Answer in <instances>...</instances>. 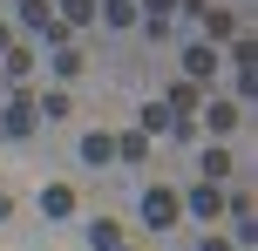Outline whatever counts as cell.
I'll list each match as a JSON object with an SVG mask.
<instances>
[{
  "instance_id": "cell-1",
  "label": "cell",
  "mask_w": 258,
  "mask_h": 251,
  "mask_svg": "<svg viewBox=\"0 0 258 251\" xmlns=\"http://www.w3.org/2000/svg\"><path fill=\"white\" fill-rule=\"evenodd\" d=\"M34 95L27 89H7V102H0V136H14V143H21V136H34Z\"/></svg>"
},
{
  "instance_id": "cell-2",
  "label": "cell",
  "mask_w": 258,
  "mask_h": 251,
  "mask_svg": "<svg viewBox=\"0 0 258 251\" xmlns=\"http://www.w3.org/2000/svg\"><path fill=\"white\" fill-rule=\"evenodd\" d=\"M177 217H183V197L170 184H150V190H143V224H150V231H170Z\"/></svg>"
},
{
  "instance_id": "cell-3",
  "label": "cell",
  "mask_w": 258,
  "mask_h": 251,
  "mask_svg": "<svg viewBox=\"0 0 258 251\" xmlns=\"http://www.w3.org/2000/svg\"><path fill=\"white\" fill-rule=\"evenodd\" d=\"M183 211L204 217V224H218V217H224V184H197L190 197H183Z\"/></svg>"
},
{
  "instance_id": "cell-4",
  "label": "cell",
  "mask_w": 258,
  "mask_h": 251,
  "mask_svg": "<svg viewBox=\"0 0 258 251\" xmlns=\"http://www.w3.org/2000/svg\"><path fill=\"white\" fill-rule=\"evenodd\" d=\"M34 61H41V54H34V48H21V41H14V48L0 54V75H7L14 89H27V75H34Z\"/></svg>"
},
{
  "instance_id": "cell-5",
  "label": "cell",
  "mask_w": 258,
  "mask_h": 251,
  "mask_svg": "<svg viewBox=\"0 0 258 251\" xmlns=\"http://www.w3.org/2000/svg\"><path fill=\"white\" fill-rule=\"evenodd\" d=\"M231 170H238V163H231V149H224V143H211L204 156H197V184H224Z\"/></svg>"
},
{
  "instance_id": "cell-6",
  "label": "cell",
  "mask_w": 258,
  "mask_h": 251,
  "mask_svg": "<svg viewBox=\"0 0 258 251\" xmlns=\"http://www.w3.org/2000/svg\"><path fill=\"white\" fill-rule=\"evenodd\" d=\"M211 75H218V48H204V41L183 48V81H211Z\"/></svg>"
},
{
  "instance_id": "cell-7",
  "label": "cell",
  "mask_w": 258,
  "mask_h": 251,
  "mask_svg": "<svg viewBox=\"0 0 258 251\" xmlns=\"http://www.w3.org/2000/svg\"><path fill=\"white\" fill-rule=\"evenodd\" d=\"M238 122H245V109H238V102H204V129H211V136H231Z\"/></svg>"
},
{
  "instance_id": "cell-8",
  "label": "cell",
  "mask_w": 258,
  "mask_h": 251,
  "mask_svg": "<svg viewBox=\"0 0 258 251\" xmlns=\"http://www.w3.org/2000/svg\"><path fill=\"white\" fill-rule=\"evenodd\" d=\"M82 163H95V170L116 163V136H109V129H89V136H82Z\"/></svg>"
},
{
  "instance_id": "cell-9",
  "label": "cell",
  "mask_w": 258,
  "mask_h": 251,
  "mask_svg": "<svg viewBox=\"0 0 258 251\" xmlns=\"http://www.w3.org/2000/svg\"><path fill=\"white\" fill-rule=\"evenodd\" d=\"M197 21H204V48H211V41H238V21H231L224 7H204Z\"/></svg>"
},
{
  "instance_id": "cell-10",
  "label": "cell",
  "mask_w": 258,
  "mask_h": 251,
  "mask_svg": "<svg viewBox=\"0 0 258 251\" xmlns=\"http://www.w3.org/2000/svg\"><path fill=\"white\" fill-rule=\"evenodd\" d=\"M197 102H204V95H197V81H170V89H163V109H170V116H190Z\"/></svg>"
},
{
  "instance_id": "cell-11",
  "label": "cell",
  "mask_w": 258,
  "mask_h": 251,
  "mask_svg": "<svg viewBox=\"0 0 258 251\" xmlns=\"http://www.w3.org/2000/svg\"><path fill=\"white\" fill-rule=\"evenodd\" d=\"M41 217H75V190H68V184H48V190H41Z\"/></svg>"
},
{
  "instance_id": "cell-12",
  "label": "cell",
  "mask_w": 258,
  "mask_h": 251,
  "mask_svg": "<svg viewBox=\"0 0 258 251\" xmlns=\"http://www.w3.org/2000/svg\"><path fill=\"white\" fill-rule=\"evenodd\" d=\"M116 156L122 163H150V136H143V129H122L116 136Z\"/></svg>"
},
{
  "instance_id": "cell-13",
  "label": "cell",
  "mask_w": 258,
  "mask_h": 251,
  "mask_svg": "<svg viewBox=\"0 0 258 251\" xmlns=\"http://www.w3.org/2000/svg\"><path fill=\"white\" fill-rule=\"evenodd\" d=\"M95 14L109 27H136V0H95Z\"/></svg>"
},
{
  "instance_id": "cell-14",
  "label": "cell",
  "mask_w": 258,
  "mask_h": 251,
  "mask_svg": "<svg viewBox=\"0 0 258 251\" xmlns=\"http://www.w3.org/2000/svg\"><path fill=\"white\" fill-rule=\"evenodd\" d=\"M89 244H95V251H116V244H122V224H109V217L89 224Z\"/></svg>"
},
{
  "instance_id": "cell-15",
  "label": "cell",
  "mask_w": 258,
  "mask_h": 251,
  "mask_svg": "<svg viewBox=\"0 0 258 251\" xmlns=\"http://www.w3.org/2000/svg\"><path fill=\"white\" fill-rule=\"evenodd\" d=\"M34 116H54V122H61V116H68V95H61V89H48V95H34Z\"/></svg>"
},
{
  "instance_id": "cell-16",
  "label": "cell",
  "mask_w": 258,
  "mask_h": 251,
  "mask_svg": "<svg viewBox=\"0 0 258 251\" xmlns=\"http://www.w3.org/2000/svg\"><path fill=\"white\" fill-rule=\"evenodd\" d=\"M54 75L75 81V75H82V54H75V48H54Z\"/></svg>"
},
{
  "instance_id": "cell-17",
  "label": "cell",
  "mask_w": 258,
  "mask_h": 251,
  "mask_svg": "<svg viewBox=\"0 0 258 251\" xmlns=\"http://www.w3.org/2000/svg\"><path fill=\"white\" fill-rule=\"evenodd\" d=\"M163 129H170V109L150 102V109H143V136H163Z\"/></svg>"
},
{
  "instance_id": "cell-18",
  "label": "cell",
  "mask_w": 258,
  "mask_h": 251,
  "mask_svg": "<svg viewBox=\"0 0 258 251\" xmlns=\"http://www.w3.org/2000/svg\"><path fill=\"white\" fill-rule=\"evenodd\" d=\"M136 7H150V14H163V21H170V7H177V0H136Z\"/></svg>"
},
{
  "instance_id": "cell-19",
  "label": "cell",
  "mask_w": 258,
  "mask_h": 251,
  "mask_svg": "<svg viewBox=\"0 0 258 251\" xmlns=\"http://www.w3.org/2000/svg\"><path fill=\"white\" fill-rule=\"evenodd\" d=\"M197 251H231V238H218V231H211V238L197 244Z\"/></svg>"
},
{
  "instance_id": "cell-20",
  "label": "cell",
  "mask_w": 258,
  "mask_h": 251,
  "mask_svg": "<svg viewBox=\"0 0 258 251\" xmlns=\"http://www.w3.org/2000/svg\"><path fill=\"white\" fill-rule=\"evenodd\" d=\"M7 217H14V197H7V184H0V224H7Z\"/></svg>"
},
{
  "instance_id": "cell-21",
  "label": "cell",
  "mask_w": 258,
  "mask_h": 251,
  "mask_svg": "<svg viewBox=\"0 0 258 251\" xmlns=\"http://www.w3.org/2000/svg\"><path fill=\"white\" fill-rule=\"evenodd\" d=\"M7 48H14V27H7V21H0V54H7Z\"/></svg>"
},
{
  "instance_id": "cell-22",
  "label": "cell",
  "mask_w": 258,
  "mask_h": 251,
  "mask_svg": "<svg viewBox=\"0 0 258 251\" xmlns=\"http://www.w3.org/2000/svg\"><path fill=\"white\" fill-rule=\"evenodd\" d=\"M116 251H129V244H116Z\"/></svg>"
}]
</instances>
